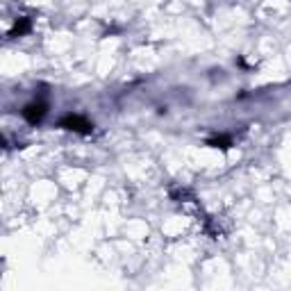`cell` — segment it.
<instances>
[{"label":"cell","mask_w":291,"mask_h":291,"mask_svg":"<svg viewBox=\"0 0 291 291\" xmlns=\"http://www.w3.org/2000/svg\"><path fill=\"white\" fill-rule=\"evenodd\" d=\"M207 144L214 146V148H227L230 146V137H216V139H210Z\"/></svg>","instance_id":"cell-3"},{"label":"cell","mask_w":291,"mask_h":291,"mask_svg":"<svg viewBox=\"0 0 291 291\" xmlns=\"http://www.w3.org/2000/svg\"><path fill=\"white\" fill-rule=\"evenodd\" d=\"M27 30H30V23L23 18L21 23H16V27H14V32H11V34H23V32H27Z\"/></svg>","instance_id":"cell-4"},{"label":"cell","mask_w":291,"mask_h":291,"mask_svg":"<svg viewBox=\"0 0 291 291\" xmlns=\"http://www.w3.org/2000/svg\"><path fill=\"white\" fill-rule=\"evenodd\" d=\"M60 125L66 130H73V132H82V135H86V132L93 130V123H89L84 116H80V114H66V116H62Z\"/></svg>","instance_id":"cell-1"},{"label":"cell","mask_w":291,"mask_h":291,"mask_svg":"<svg viewBox=\"0 0 291 291\" xmlns=\"http://www.w3.org/2000/svg\"><path fill=\"white\" fill-rule=\"evenodd\" d=\"M46 112H48L46 103H30V105H25V109H23V119H25L27 123L34 125L46 116Z\"/></svg>","instance_id":"cell-2"}]
</instances>
